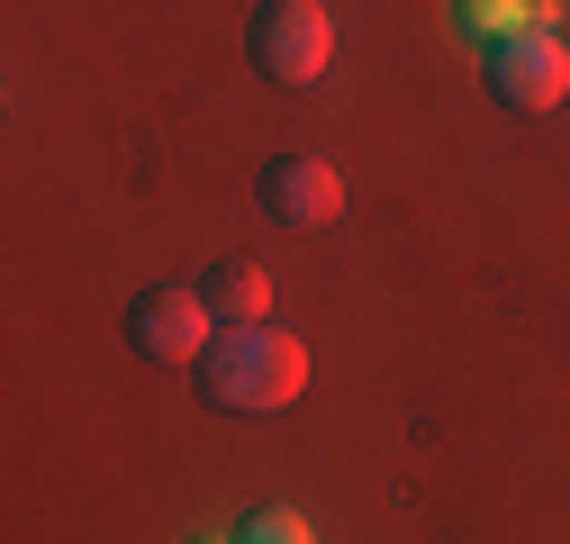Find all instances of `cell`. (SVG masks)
I'll use <instances>...</instances> for the list:
<instances>
[{"label": "cell", "instance_id": "5", "mask_svg": "<svg viewBox=\"0 0 570 544\" xmlns=\"http://www.w3.org/2000/svg\"><path fill=\"white\" fill-rule=\"evenodd\" d=\"M263 210H272L281 227H326V218L344 210V182H335L326 164H308V155H281V164L263 173Z\"/></svg>", "mask_w": 570, "mask_h": 544}, {"label": "cell", "instance_id": "7", "mask_svg": "<svg viewBox=\"0 0 570 544\" xmlns=\"http://www.w3.org/2000/svg\"><path fill=\"white\" fill-rule=\"evenodd\" d=\"M453 19H462V37H480V46H508V37H525V28H552L543 0H453Z\"/></svg>", "mask_w": 570, "mask_h": 544}, {"label": "cell", "instance_id": "4", "mask_svg": "<svg viewBox=\"0 0 570 544\" xmlns=\"http://www.w3.org/2000/svg\"><path fill=\"white\" fill-rule=\"evenodd\" d=\"M489 91L508 100V109H561L570 100V46H561V28H525V37H508V46H489Z\"/></svg>", "mask_w": 570, "mask_h": 544}, {"label": "cell", "instance_id": "2", "mask_svg": "<svg viewBox=\"0 0 570 544\" xmlns=\"http://www.w3.org/2000/svg\"><path fill=\"white\" fill-rule=\"evenodd\" d=\"M127 346L146 354V363H199L208 346H218V309H208V291L155 282L146 300L127 309Z\"/></svg>", "mask_w": 570, "mask_h": 544}, {"label": "cell", "instance_id": "8", "mask_svg": "<svg viewBox=\"0 0 570 544\" xmlns=\"http://www.w3.org/2000/svg\"><path fill=\"white\" fill-rule=\"evenodd\" d=\"M236 544H317V535H308L299 508H254V517L236 526Z\"/></svg>", "mask_w": 570, "mask_h": 544}, {"label": "cell", "instance_id": "1", "mask_svg": "<svg viewBox=\"0 0 570 544\" xmlns=\"http://www.w3.org/2000/svg\"><path fill=\"white\" fill-rule=\"evenodd\" d=\"M199 390L227 408V418H272L308 390V346L281 336L272 318L263 327H218V346L199 354Z\"/></svg>", "mask_w": 570, "mask_h": 544}, {"label": "cell", "instance_id": "6", "mask_svg": "<svg viewBox=\"0 0 570 544\" xmlns=\"http://www.w3.org/2000/svg\"><path fill=\"white\" fill-rule=\"evenodd\" d=\"M208 309H218L227 327H263V318H272V272H263V263H218Z\"/></svg>", "mask_w": 570, "mask_h": 544}, {"label": "cell", "instance_id": "3", "mask_svg": "<svg viewBox=\"0 0 570 544\" xmlns=\"http://www.w3.org/2000/svg\"><path fill=\"white\" fill-rule=\"evenodd\" d=\"M245 46H254V64L272 82H317L326 55H335V19L317 10V0H263Z\"/></svg>", "mask_w": 570, "mask_h": 544}]
</instances>
